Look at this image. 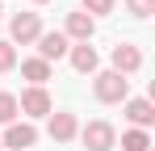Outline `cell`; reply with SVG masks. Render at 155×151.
I'll return each instance as SVG.
<instances>
[{"label":"cell","mask_w":155,"mask_h":151,"mask_svg":"<svg viewBox=\"0 0 155 151\" xmlns=\"http://www.w3.org/2000/svg\"><path fill=\"white\" fill-rule=\"evenodd\" d=\"M92 92H97V101H105V105H117V101L130 97V80H126V76H117V72H97Z\"/></svg>","instance_id":"cell-1"},{"label":"cell","mask_w":155,"mask_h":151,"mask_svg":"<svg viewBox=\"0 0 155 151\" xmlns=\"http://www.w3.org/2000/svg\"><path fill=\"white\" fill-rule=\"evenodd\" d=\"M80 139H84V147L88 151H113V143H117V134H113V126L109 122H88L84 130H80Z\"/></svg>","instance_id":"cell-2"},{"label":"cell","mask_w":155,"mask_h":151,"mask_svg":"<svg viewBox=\"0 0 155 151\" xmlns=\"http://www.w3.org/2000/svg\"><path fill=\"white\" fill-rule=\"evenodd\" d=\"M54 105H51V92L46 88H25L17 97V113H29V118H46Z\"/></svg>","instance_id":"cell-3"},{"label":"cell","mask_w":155,"mask_h":151,"mask_svg":"<svg viewBox=\"0 0 155 151\" xmlns=\"http://www.w3.org/2000/svg\"><path fill=\"white\" fill-rule=\"evenodd\" d=\"M38 143V130L29 122H8V130H4V139H0V147H13V151H25Z\"/></svg>","instance_id":"cell-4"},{"label":"cell","mask_w":155,"mask_h":151,"mask_svg":"<svg viewBox=\"0 0 155 151\" xmlns=\"http://www.w3.org/2000/svg\"><path fill=\"white\" fill-rule=\"evenodd\" d=\"M138 67H143V50L130 46V42H117V46H113V72L130 76V72H138Z\"/></svg>","instance_id":"cell-5"},{"label":"cell","mask_w":155,"mask_h":151,"mask_svg":"<svg viewBox=\"0 0 155 151\" xmlns=\"http://www.w3.org/2000/svg\"><path fill=\"white\" fill-rule=\"evenodd\" d=\"M67 50H71V42H67L59 29H51V34H38V59H46V63H51V59H63Z\"/></svg>","instance_id":"cell-6"},{"label":"cell","mask_w":155,"mask_h":151,"mask_svg":"<svg viewBox=\"0 0 155 151\" xmlns=\"http://www.w3.org/2000/svg\"><path fill=\"white\" fill-rule=\"evenodd\" d=\"M92 34H97V21H92L88 13H67V29H63L67 42H71V38H76V42H88Z\"/></svg>","instance_id":"cell-7"},{"label":"cell","mask_w":155,"mask_h":151,"mask_svg":"<svg viewBox=\"0 0 155 151\" xmlns=\"http://www.w3.org/2000/svg\"><path fill=\"white\" fill-rule=\"evenodd\" d=\"M38 34H42V21H38V13H17L13 17V38L25 46V42H38Z\"/></svg>","instance_id":"cell-8"},{"label":"cell","mask_w":155,"mask_h":151,"mask_svg":"<svg viewBox=\"0 0 155 151\" xmlns=\"http://www.w3.org/2000/svg\"><path fill=\"white\" fill-rule=\"evenodd\" d=\"M46 130H51L54 143H71L80 134V122H76V113H51V126Z\"/></svg>","instance_id":"cell-9"},{"label":"cell","mask_w":155,"mask_h":151,"mask_svg":"<svg viewBox=\"0 0 155 151\" xmlns=\"http://www.w3.org/2000/svg\"><path fill=\"white\" fill-rule=\"evenodd\" d=\"M67 55H71V67H76L80 76H92L97 67H101V59H97V50L88 46V42H80V46H71Z\"/></svg>","instance_id":"cell-10"},{"label":"cell","mask_w":155,"mask_h":151,"mask_svg":"<svg viewBox=\"0 0 155 151\" xmlns=\"http://www.w3.org/2000/svg\"><path fill=\"white\" fill-rule=\"evenodd\" d=\"M126 118L134 122V130H147V126L155 122V105L143 101V97H134V101H126Z\"/></svg>","instance_id":"cell-11"},{"label":"cell","mask_w":155,"mask_h":151,"mask_svg":"<svg viewBox=\"0 0 155 151\" xmlns=\"http://www.w3.org/2000/svg\"><path fill=\"white\" fill-rule=\"evenodd\" d=\"M21 76H25L34 88H42V84L51 80V63H46V59H25V63H21Z\"/></svg>","instance_id":"cell-12"},{"label":"cell","mask_w":155,"mask_h":151,"mask_svg":"<svg viewBox=\"0 0 155 151\" xmlns=\"http://www.w3.org/2000/svg\"><path fill=\"white\" fill-rule=\"evenodd\" d=\"M122 151H151L147 130H126V134H122Z\"/></svg>","instance_id":"cell-13"},{"label":"cell","mask_w":155,"mask_h":151,"mask_svg":"<svg viewBox=\"0 0 155 151\" xmlns=\"http://www.w3.org/2000/svg\"><path fill=\"white\" fill-rule=\"evenodd\" d=\"M17 122V97L13 92H0V126Z\"/></svg>","instance_id":"cell-14"},{"label":"cell","mask_w":155,"mask_h":151,"mask_svg":"<svg viewBox=\"0 0 155 151\" xmlns=\"http://www.w3.org/2000/svg\"><path fill=\"white\" fill-rule=\"evenodd\" d=\"M84 13L97 21V17H105V13H113V0H84Z\"/></svg>","instance_id":"cell-15"},{"label":"cell","mask_w":155,"mask_h":151,"mask_svg":"<svg viewBox=\"0 0 155 151\" xmlns=\"http://www.w3.org/2000/svg\"><path fill=\"white\" fill-rule=\"evenodd\" d=\"M17 67V50H13V42H0V72H13Z\"/></svg>","instance_id":"cell-16"},{"label":"cell","mask_w":155,"mask_h":151,"mask_svg":"<svg viewBox=\"0 0 155 151\" xmlns=\"http://www.w3.org/2000/svg\"><path fill=\"white\" fill-rule=\"evenodd\" d=\"M126 8H130V17H151V8H155V0H126Z\"/></svg>","instance_id":"cell-17"},{"label":"cell","mask_w":155,"mask_h":151,"mask_svg":"<svg viewBox=\"0 0 155 151\" xmlns=\"http://www.w3.org/2000/svg\"><path fill=\"white\" fill-rule=\"evenodd\" d=\"M34 4H46V0H34Z\"/></svg>","instance_id":"cell-18"},{"label":"cell","mask_w":155,"mask_h":151,"mask_svg":"<svg viewBox=\"0 0 155 151\" xmlns=\"http://www.w3.org/2000/svg\"><path fill=\"white\" fill-rule=\"evenodd\" d=\"M0 13H4V8H0Z\"/></svg>","instance_id":"cell-19"}]
</instances>
